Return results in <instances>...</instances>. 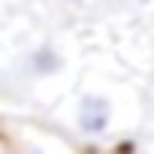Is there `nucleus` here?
I'll list each match as a JSON object with an SVG mask.
<instances>
[{"label": "nucleus", "instance_id": "f257e3e1", "mask_svg": "<svg viewBox=\"0 0 154 154\" xmlns=\"http://www.w3.org/2000/svg\"><path fill=\"white\" fill-rule=\"evenodd\" d=\"M109 118H112V109H109V100L106 97H85L82 106H79V127L91 136L103 133L109 127Z\"/></svg>", "mask_w": 154, "mask_h": 154}, {"label": "nucleus", "instance_id": "f03ea898", "mask_svg": "<svg viewBox=\"0 0 154 154\" xmlns=\"http://www.w3.org/2000/svg\"><path fill=\"white\" fill-rule=\"evenodd\" d=\"M30 63H33V69H36V72H54V69L60 66V57H57L51 48H39V51L33 54V60H30Z\"/></svg>", "mask_w": 154, "mask_h": 154}]
</instances>
